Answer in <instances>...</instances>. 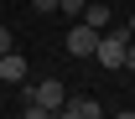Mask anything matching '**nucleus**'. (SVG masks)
I'll use <instances>...</instances> for the list:
<instances>
[{
	"instance_id": "nucleus-1",
	"label": "nucleus",
	"mask_w": 135,
	"mask_h": 119,
	"mask_svg": "<svg viewBox=\"0 0 135 119\" xmlns=\"http://www.w3.org/2000/svg\"><path fill=\"white\" fill-rule=\"evenodd\" d=\"M21 93H26V104H36V109H47V114H57V109L68 104V88L57 83V78H42V83H26Z\"/></svg>"
},
{
	"instance_id": "nucleus-2",
	"label": "nucleus",
	"mask_w": 135,
	"mask_h": 119,
	"mask_svg": "<svg viewBox=\"0 0 135 119\" xmlns=\"http://www.w3.org/2000/svg\"><path fill=\"white\" fill-rule=\"evenodd\" d=\"M125 47H130V31H99V47H94L99 68H125Z\"/></svg>"
},
{
	"instance_id": "nucleus-3",
	"label": "nucleus",
	"mask_w": 135,
	"mask_h": 119,
	"mask_svg": "<svg viewBox=\"0 0 135 119\" xmlns=\"http://www.w3.org/2000/svg\"><path fill=\"white\" fill-rule=\"evenodd\" d=\"M62 47L73 52V57H94V47H99V31H94L88 21H78V26L68 31V42H62Z\"/></svg>"
},
{
	"instance_id": "nucleus-4",
	"label": "nucleus",
	"mask_w": 135,
	"mask_h": 119,
	"mask_svg": "<svg viewBox=\"0 0 135 119\" xmlns=\"http://www.w3.org/2000/svg\"><path fill=\"white\" fill-rule=\"evenodd\" d=\"M0 83H26V57L21 52H0Z\"/></svg>"
},
{
	"instance_id": "nucleus-5",
	"label": "nucleus",
	"mask_w": 135,
	"mask_h": 119,
	"mask_svg": "<svg viewBox=\"0 0 135 119\" xmlns=\"http://www.w3.org/2000/svg\"><path fill=\"white\" fill-rule=\"evenodd\" d=\"M68 109H78L83 119H99V99H83V93H68Z\"/></svg>"
},
{
	"instance_id": "nucleus-6",
	"label": "nucleus",
	"mask_w": 135,
	"mask_h": 119,
	"mask_svg": "<svg viewBox=\"0 0 135 119\" xmlns=\"http://www.w3.org/2000/svg\"><path fill=\"white\" fill-rule=\"evenodd\" d=\"M83 21L94 31H109V11H104V5H83Z\"/></svg>"
},
{
	"instance_id": "nucleus-7",
	"label": "nucleus",
	"mask_w": 135,
	"mask_h": 119,
	"mask_svg": "<svg viewBox=\"0 0 135 119\" xmlns=\"http://www.w3.org/2000/svg\"><path fill=\"white\" fill-rule=\"evenodd\" d=\"M57 11L62 16H83V0H57Z\"/></svg>"
},
{
	"instance_id": "nucleus-8",
	"label": "nucleus",
	"mask_w": 135,
	"mask_h": 119,
	"mask_svg": "<svg viewBox=\"0 0 135 119\" xmlns=\"http://www.w3.org/2000/svg\"><path fill=\"white\" fill-rule=\"evenodd\" d=\"M31 11H42V16H52V11H57V0H31Z\"/></svg>"
},
{
	"instance_id": "nucleus-9",
	"label": "nucleus",
	"mask_w": 135,
	"mask_h": 119,
	"mask_svg": "<svg viewBox=\"0 0 135 119\" xmlns=\"http://www.w3.org/2000/svg\"><path fill=\"white\" fill-rule=\"evenodd\" d=\"M0 52H16V36L5 31V26H0Z\"/></svg>"
},
{
	"instance_id": "nucleus-10",
	"label": "nucleus",
	"mask_w": 135,
	"mask_h": 119,
	"mask_svg": "<svg viewBox=\"0 0 135 119\" xmlns=\"http://www.w3.org/2000/svg\"><path fill=\"white\" fill-rule=\"evenodd\" d=\"M26 119H52L47 109H36V104H26Z\"/></svg>"
},
{
	"instance_id": "nucleus-11",
	"label": "nucleus",
	"mask_w": 135,
	"mask_h": 119,
	"mask_svg": "<svg viewBox=\"0 0 135 119\" xmlns=\"http://www.w3.org/2000/svg\"><path fill=\"white\" fill-rule=\"evenodd\" d=\"M52 119H83V114H78V109H68V104H62V109H57Z\"/></svg>"
},
{
	"instance_id": "nucleus-12",
	"label": "nucleus",
	"mask_w": 135,
	"mask_h": 119,
	"mask_svg": "<svg viewBox=\"0 0 135 119\" xmlns=\"http://www.w3.org/2000/svg\"><path fill=\"white\" fill-rule=\"evenodd\" d=\"M125 68L135 73V42H130V47H125Z\"/></svg>"
},
{
	"instance_id": "nucleus-13",
	"label": "nucleus",
	"mask_w": 135,
	"mask_h": 119,
	"mask_svg": "<svg viewBox=\"0 0 135 119\" xmlns=\"http://www.w3.org/2000/svg\"><path fill=\"white\" fill-rule=\"evenodd\" d=\"M114 119H135V109H119V114H114Z\"/></svg>"
},
{
	"instance_id": "nucleus-14",
	"label": "nucleus",
	"mask_w": 135,
	"mask_h": 119,
	"mask_svg": "<svg viewBox=\"0 0 135 119\" xmlns=\"http://www.w3.org/2000/svg\"><path fill=\"white\" fill-rule=\"evenodd\" d=\"M130 31H135V21H130Z\"/></svg>"
}]
</instances>
